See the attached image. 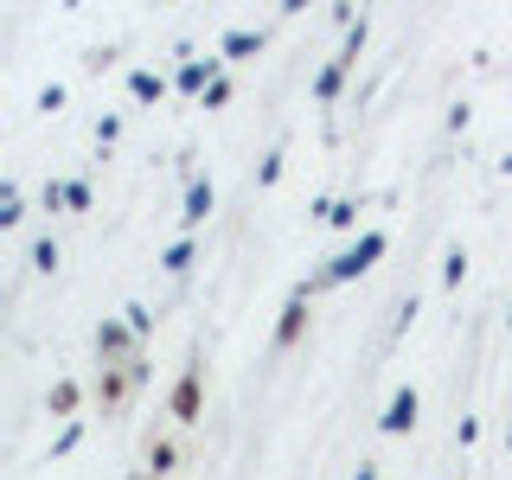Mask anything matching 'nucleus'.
Wrapping results in <instances>:
<instances>
[{"label": "nucleus", "mask_w": 512, "mask_h": 480, "mask_svg": "<svg viewBox=\"0 0 512 480\" xmlns=\"http://www.w3.org/2000/svg\"><path fill=\"white\" fill-rule=\"evenodd\" d=\"M173 416H180V423L199 416V372H186L180 384H173Z\"/></svg>", "instance_id": "nucleus-1"}, {"label": "nucleus", "mask_w": 512, "mask_h": 480, "mask_svg": "<svg viewBox=\"0 0 512 480\" xmlns=\"http://www.w3.org/2000/svg\"><path fill=\"white\" fill-rule=\"evenodd\" d=\"M301 314H308V308H301V301H295V308H288V320H282V346H288V340H295V333H301Z\"/></svg>", "instance_id": "nucleus-2"}]
</instances>
